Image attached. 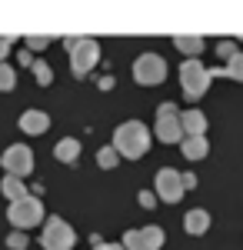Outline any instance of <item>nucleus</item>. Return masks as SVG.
Masks as SVG:
<instances>
[{
  "label": "nucleus",
  "instance_id": "f257e3e1",
  "mask_svg": "<svg viewBox=\"0 0 243 250\" xmlns=\"http://www.w3.org/2000/svg\"><path fill=\"white\" fill-rule=\"evenodd\" d=\"M113 150L127 160H140L150 150V130L143 127V120H127L113 130Z\"/></svg>",
  "mask_w": 243,
  "mask_h": 250
},
{
  "label": "nucleus",
  "instance_id": "f03ea898",
  "mask_svg": "<svg viewBox=\"0 0 243 250\" xmlns=\"http://www.w3.org/2000/svg\"><path fill=\"white\" fill-rule=\"evenodd\" d=\"M133 80L137 83H143V87H157V83H163L167 80V60L160 57V54H140V57L133 60Z\"/></svg>",
  "mask_w": 243,
  "mask_h": 250
},
{
  "label": "nucleus",
  "instance_id": "7ed1b4c3",
  "mask_svg": "<svg viewBox=\"0 0 243 250\" xmlns=\"http://www.w3.org/2000/svg\"><path fill=\"white\" fill-rule=\"evenodd\" d=\"M43 204H40V197H34V193H27L23 200H17V204H10V210H7V220L17 227V230H30V227H37L40 220H43Z\"/></svg>",
  "mask_w": 243,
  "mask_h": 250
},
{
  "label": "nucleus",
  "instance_id": "20e7f679",
  "mask_svg": "<svg viewBox=\"0 0 243 250\" xmlns=\"http://www.w3.org/2000/svg\"><path fill=\"white\" fill-rule=\"evenodd\" d=\"M180 83H183V94L190 100H200L206 94V87H210V70H206L200 60H183L180 63Z\"/></svg>",
  "mask_w": 243,
  "mask_h": 250
},
{
  "label": "nucleus",
  "instance_id": "39448f33",
  "mask_svg": "<svg viewBox=\"0 0 243 250\" xmlns=\"http://www.w3.org/2000/svg\"><path fill=\"white\" fill-rule=\"evenodd\" d=\"M100 60V43L94 37H77V43L70 47V70L77 77H87Z\"/></svg>",
  "mask_w": 243,
  "mask_h": 250
},
{
  "label": "nucleus",
  "instance_id": "423d86ee",
  "mask_svg": "<svg viewBox=\"0 0 243 250\" xmlns=\"http://www.w3.org/2000/svg\"><path fill=\"white\" fill-rule=\"evenodd\" d=\"M40 244H43V250H74L77 233H74V227H70L67 220L50 217L47 227H43V233H40Z\"/></svg>",
  "mask_w": 243,
  "mask_h": 250
},
{
  "label": "nucleus",
  "instance_id": "0eeeda50",
  "mask_svg": "<svg viewBox=\"0 0 243 250\" xmlns=\"http://www.w3.org/2000/svg\"><path fill=\"white\" fill-rule=\"evenodd\" d=\"M153 134L160 137L163 144H180L183 140V127H180V110L177 104H160L157 107V127Z\"/></svg>",
  "mask_w": 243,
  "mask_h": 250
},
{
  "label": "nucleus",
  "instance_id": "6e6552de",
  "mask_svg": "<svg viewBox=\"0 0 243 250\" xmlns=\"http://www.w3.org/2000/svg\"><path fill=\"white\" fill-rule=\"evenodd\" d=\"M0 164H3V170L7 177H27V173H34V150L27 147V144H10L3 157H0Z\"/></svg>",
  "mask_w": 243,
  "mask_h": 250
},
{
  "label": "nucleus",
  "instance_id": "1a4fd4ad",
  "mask_svg": "<svg viewBox=\"0 0 243 250\" xmlns=\"http://www.w3.org/2000/svg\"><path fill=\"white\" fill-rule=\"evenodd\" d=\"M153 193H157V200H163V204H180L187 190H183L180 173L163 167V170H157V177H153Z\"/></svg>",
  "mask_w": 243,
  "mask_h": 250
},
{
  "label": "nucleus",
  "instance_id": "9d476101",
  "mask_svg": "<svg viewBox=\"0 0 243 250\" xmlns=\"http://www.w3.org/2000/svg\"><path fill=\"white\" fill-rule=\"evenodd\" d=\"M160 247H163V227H157V224L123 233V250H160Z\"/></svg>",
  "mask_w": 243,
  "mask_h": 250
},
{
  "label": "nucleus",
  "instance_id": "9b49d317",
  "mask_svg": "<svg viewBox=\"0 0 243 250\" xmlns=\"http://www.w3.org/2000/svg\"><path fill=\"white\" fill-rule=\"evenodd\" d=\"M180 127H183V137H206V114L190 107L180 114Z\"/></svg>",
  "mask_w": 243,
  "mask_h": 250
},
{
  "label": "nucleus",
  "instance_id": "f8f14e48",
  "mask_svg": "<svg viewBox=\"0 0 243 250\" xmlns=\"http://www.w3.org/2000/svg\"><path fill=\"white\" fill-rule=\"evenodd\" d=\"M20 130L23 134H34V137L47 134L50 130V117L43 114V110H23L20 114Z\"/></svg>",
  "mask_w": 243,
  "mask_h": 250
},
{
  "label": "nucleus",
  "instance_id": "ddd939ff",
  "mask_svg": "<svg viewBox=\"0 0 243 250\" xmlns=\"http://www.w3.org/2000/svg\"><path fill=\"white\" fill-rule=\"evenodd\" d=\"M183 230L193 233V237H200V233L210 230V213L203 210V207H193V210L183 213Z\"/></svg>",
  "mask_w": 243,
  "mask_h": 250
},
{
  "label": "nucleus",
  "instance_id": "4468645a",
  "mask_svg": "<svg viewBox=\"0 0 243 250\" xmlns=\"http://www.w3.org/2000/svg\"><path fill=\"white\" fill-rule=\"evenodd\" d=\"M180 147H183V157H187V160H203V157L210 154L206 137H183V140H180Z\"/></svg>",
  "mask_w": 243,
  "mask_h": 250
},
{
  "label": "nucleus",
  "instance_id": "2eb2a0df",
  "mask_svg": "<svg viewBox=\"0 0 243 250\" xmlns=\"http://www.w3.org/2000/svg\"><path fill=\"white\" fill-rule=\"evenodd\" d=\"M54 157L63 160V164H74L77 157H80V140H77V137H63V140L54 147Z\"/></svg>",
  "mask_w": 243,
  "mask_h": 250
},
{
  "label": "nucleus",
  "instance_id": "dca6fc26",
  "mask_svg": "<svg viewBox=\"0 0 243 250\" xmlns=\"http://www.w3.org/2000/svg\"><path fill=\"white\" fill-rule=\"evenodd\" d=\"M0 190H3V197H7L10 204H17V200L27 197V184H23L20 177H3V180H0Z\"/></svg>",
  "mask_w": 243,
  "mask_h": 250
},
{
  "label": "nucleus",
  "instance_id": "f3484780",
  "mask_svg": "<svg viewBox=\"0 0 243 250\" xmlns=\"http://www.w3.org/2000/svg\"><path fill=\"white\" fill-rule=\"evenodd\" d=\"M173 43H177V50L190 54V60H197V54L203 50V37H187V34H177V37H173Z\"/></svg>",
  "mask_w": 243,
  "mask_h": 250
},
{
  "label": "nucleus",
  "instance_id": "a211bd4d",
  "mask_svg": "<svg viewBox=\"0 0 243 250\" xmlns=\"http://www.w3.org/2000/svg\"><path fill=\"white\" fill-rule=\"evenodd\" d=\"M30 70H34V77H37L40 87H50V83H54V70H50V63H47V60H34V63H30Z\"/></svg>",
  "mask_w": 243,
  "mask_h": 250
},
{
  "label": "nucleus",
  "instance_id": "6ab92c4d",
  "mask_svg": "<svg viewBox=\"0 0 243 250\" xmlns=\"http://www.w3.org/2000/svg\"><path fill=\"white\" fill-rule=\"evenodd\" d=\"M17 87V70L10 63H0V94H10Z\"/></svg>",
  "mask_w": 243,
  "mask_h": 250
},
{
  "label": "nucleus",
  "instance_id": "aec40b11",
  "mask_svg": "<svg viewBox=\"0 0 243 250\" xmlns=\"http://www.w3.org/2000/svg\"><path fill=\"white\" fill-rule=\"evenodd\" d=\"M223 77H230V80H243V54H237L233 60H226Z\"/></svg>",
  "mask_w": 243,
  "mask_h": 250
},
{
  "label": "nucleus",
  "instance_id": "412c9836",
  "mask_svg": "<svg viewBox=\"0 0 243 250\" xmlns=\"http://www.w3.org/2000/svg\"><path fill=\"white\" fill-rule=\"evenodd\" d=\"M117 160H120V154H117L113 147H100V154H97V164H100L103 170H110V167H117Z\"/></svg>",
  "mask_w": 243,
  "mask_h": 250
},
{
  "label": "nucleus",
  "instance_id": "4be33fe9",
  "mask_svg": "<svg viewBox=\"0 0 243 250\" xmlns=\"http://www.w3.org/2000/svg\"><path fill=\"white\" fill-rule=\"evenodd\" d=\"M237 54H240V50H237V43H233V40H220V43H217V57L223 60V63H226V60H233Z\"/></svg>",
  "mask_w": 243,
  "mask_h": 250
},
{
  "label": "nucleus",
  "instance_id": "5701e85b",
  "mask_svg": "<svg viewBox=\"0 0 243 250\" xmlns=\"http://www.w3.org/2000/svg\"><path fill=\"white\" fill-rule=\"evenodd\" d=\"M7 247H10V250H27V233H23V230L7 233Z\"/></svg>",
  "mask_w": 243,
  "mask_h": 250
},
{
  "label": "nucleus",
  "instance_id": "b1692460",
  "mask_svg": "<svg viewBox=\"0 0 243 250\" xmlns=\"http://www.w3.org/2000/svg\"><path fill=\"white\" fill-rule=\"evenodd\" d=\"M137 200H140V207H147V210H150V207L157 204V193H153V190H140V193H137Z\"/></svg>",
  "mask_w": 243,
  "mask_h": 250
},
{
  "label": "nucleus",
  "instance_id": "393cba45",
  "mask_svg": "<svg viewBox=\"0 0 243 250\" xmlns=\"http://www.w3.org/2000/svg\"><path fill=\"white\" fill-rule=\"evenodd\" d=\"M50 37H27V50H47Z\"/></svg>",
  "mask_w": 243,
  "mask_h": 250
},
{
  "label": "nucleus",
  "instance_id": "a878e982",
  "mask_svg": "<svg viewBox=\"0 0 243 250\" xmlns=\"http://www.w3.org/2000/svg\"><path fill=\"white\" fill-rule=\"evenodd\" d=\"M10 37H0V63H7V54H10Z\"/></svg>",
  "mask_w": 243,
  "mask_h": 250
},
{
  "label": "nucleus",
  "instance_id": "bb28decb",
  "mask_svg": "<svg viewBox=\"0 0 243 250\" xmlns=\"http://www.w3.org/2000/svg\"><path fill=\"white\" fill-rule=\"evenodd\" d=\"M180 180H183V190H193L197 187V173H180Z\"/></svg>",
  "mask_w": 243,
  "mask_h": 250
},
{
  "label": "nucleus",
  "instance_id": "cd10ccee",
  "mask_svg": "<svg viewBox=\"0 0 243 250\" xmlns=\"http://www.w3.org/2000/svg\"><path fill=\"white\" fill-rule=\"evenodd\" d=\"M94 250H123V244H113V240H110V244H103V240H97Z\"/></svg>",
  "mask_w": 243,
  "mask_h": 250
}]
</instances>
